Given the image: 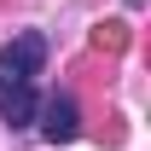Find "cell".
I'll list each match as a JSON object with an SVG mask.
<instances>
[{"label": "cell", "mask_w": 151, "mask_h": 151, "mask_svg": "<svg viewBox=\"0 0 151 151\" xmlns=\"http://www.w3.org/2000/svg\"><path fill=\"white\" fill-rule=\"evenodd\" d=\"M35 111H41V93H35V87L0 93V122H6V128H35Z\"/></svg>", "instance_id": "3"}, {"label": "cell", "mask_w": 151, "mask_h": 151, "mask_svg": "<svg viewBox=\"0 0 151 151\" xmlns=\"http://www.w3.org/2000/svg\"><path fill=\"white\" fill-rule=\"evenodd\" d=\"M35 128H41V139L70 145L76 134H81V111H76V99H70V93H47L41 111H35Z\"/></svg>", "instance_id": "2"}, {"label": "cell", "mask_w": 151, "mask_h": 151, "mask_svg": "<svg viewBox=\"0 0 151 151\" xmlns=\"http://www.w3.org/2000/svg\"><path fill=\"white\" fill-rule=\"evenodd\" d=\"M41 64H47V35L41 29H23L0 47V93H23V87H35Z\"/></svg>", "instance_id": "1"}]
</instances>
